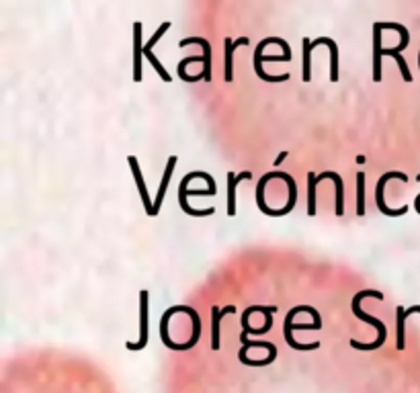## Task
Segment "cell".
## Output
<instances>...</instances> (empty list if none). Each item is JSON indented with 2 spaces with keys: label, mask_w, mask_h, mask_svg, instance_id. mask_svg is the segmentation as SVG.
Wrapping results in <instances>:
<instances>
[{
  "label": "cell",
  "mask_w": 420,
  "mask_h": 393,
  "mask_svg": "<svg viewBox=\"0 0 420 393\" xmlns=\"http://www.w3.org/2000/svg\"><path fill=\"white\" fill-rule=\"evenodd\" d=\"M365 297H375L377 302H384L386 295H384L382 291H377V289H363V291H359V293L353 297V302H351V309H353L355 318L361 320V322H365V324H371V326L377 330V338H379L382 342H386V340H388V328H386V324H384L382 320H377V318H373V316H369V313H365V311L361 309V302H363Z\"/></svg>",
  "instance_id": "obj_1"
},
{
  "label": "cell",
  "mask_w": 420,
  "mask_h": 393,
  "mask_svg": "<svg viewBox=\"0 0 420 393\" xmlns=\"http://www.w3.org/2000/svg\"><path fill=\"white\" fill-rule=\"evenodd\" d=\"M391 179H398V181L402 182L410 181L404 172H398V170H388V172H384V175L377 179V184H375V207H377V212L388 215V217H402L404 213H408V205H404V207H400V209H390V207L386 205V184H388V181H391Z\"/></svg>",
  "instance_id": "obj_2"
},
{
  "label": "cell",
  "mask_w": 420,
  "mask_h": 393,
  "mask_svg": "<svg viewBox=\"0 0 420 393\" xmlns=\"http://www.w3.org/2000/svg\"><path fill=\"white\" fill-rule=\"evenodd\" d=\"M267 45H270L269 37L263 39V41L256 45V50H254V72H256V76H259L263 82H270V84H277V82H285V80H289V74L270 76V74H267V72L263 70V61H289L287 56H265L263 50H265Z\"/></svg>",
  "instance_id": "obj_3"
},
{
  "label": "cell",
  "mask_w": 420,
  "mask_h": 393,
  "mask_svg": "<svg viewBox=\"0 0 420 393\" xmlns=\"http://www.w3.org/2000/svg\"><path fill=\"white\" fill-rule=\"evenodd\" d=\"M150 307V293L148 289L140 291V340L138 342H127V350H142L148 344V309Z\"/></svg>",
  "instance_id": "obj_4"
},
{
  "label": "cell",
  "mask_w": 420,
  "mask_h": 393,
  "mask_svg": "<svg viewBox=\"0 0 420 393\" xmlns=\"http://www.w3.org/2000/svg\"><path fill=\"white\" fill-rule=\"evenodd\" d=\"M127 164L131 168V175H133V181L138 184V191H140V199L144 203V209L150 217H156L154 215V201L150 199V193H148V186H146V181H144V175H142V168H140V162L136 156H127Z\"/></svg>",
  "instance_id": "obj_5"
},
{
  "label": "cell",
  "mask_w": 420,
  "mask_h": 393,
  "mask_svg": "<svg viewBox=\"0 0 420 393\" xmlns=\"http://www.w3.org/2000/svg\"><path fill=\"white\" fill-rule=\"evenodd\" d=\"M195 179V175L193 172H189V175H184L182 179H180L179 184V205L182 213H187V215H191V217H210L215 213V207H208V209H193V207H189V195H187V188H189V182Z\"/></svg>",
  "instance_id": "obj_6"
},
{
  "label": "cell",
  "mask_w": 420,
  "mask_h": 393,
  "mask_svg": "<svg viewBox=\"0 0 420 393\" xmlns=\"http://www.w3.org/2000/svg\"><path fill=\"white\" fill-rule=\"evenodd\" d=\"M240 45H248V37H240L236 41H230V37L224 39V80L234 82V52Z\"/></svg>",
  "instance_id": "obj_7"
},
{
  "label": "cell",
  "mask_w": 420,
  "mask_h": 393,
  "mask_svg": "<svg viewBox=\"0 0 420 393\" xmlns=\"http://www.w3.org/2000/svg\"><path fill=\"white\" fill-rule=\"evenodd\" d=\"M168 27H171V23H164V25H160V29L156 31V35L152 37V39L148 41V43H146V45H144V56H146V60L150 61L152 66H154V70L158 72V76H160V78H162L164 82H173V78H171V74L166 72V68H164V66L160 64V60H158V58H156V56L152 54V45H154V43H156V41H158V39H160L162 35H164V31L168 29Z\"/></svg>",
  "instance_id": "obj_8"
},
{
  "label": "cell",
  "mask_w": 420,
  "mask_h": 393,
  "mask_svg": "<svg viewBox=\"0 0 420 393\" xmlns=\"http://www.w3.org/2000/svg\"><path fill=\"white\" fill-rule=\"evenodd\" d=\"M179 158L177 156H171L166 160V168H164V175H162V181H160V186H158V195L154 199V215H158L160 209H162V203H164V197H166V191H168V184H171V177L175 172V166H177Z\"/></svg>",
  "instance_id": "obj_9"
},
{
  "label": "cell",
  "mask_w": 420,
  "mask_h": 393,
  "mask_svg": "<svg viewBox=\"0 0 420 393\" xmlns=\"http://www.w3.org/2000/svg\"><path fill=\"white\" fill-rule=\"evenodd\" d=\"M250 179H252L250 170H244L240 175L228 172V217L236 215V188H238V184L242 181H250Z\"/></svg>",
  "instance_id": "obj_10"
},
{
  "label": "cell",
  "mask_w": 420,
  "mask_h": 393,
  "mask_svg": "<svg viewBox=\"0 0 420 393\" xmlns=\"http://www.w3.org/2000/svg\"><path fill=\"white\" fill-rule=\"evenodd\" d=\"M331 179L334 182V188H336V207H334V215L342 217L345 215V182H342V177L338 172H332V170H326V172H320L318 175V182L326 181Z\"/></svg>",
  "instance_id": "obj_11"
},
{
  "label": "cell",
  "mask_w": 420,
  "mask_h": 393,
  "mask_svg": "<svg viewBox=\"0 0 420 393\" xmlns=\"http://www.w3.org/2000/svg\"><path fill=\"white\" fill-rule=\"evenodd\" d=\"M382 25L375 23L373 25V82H382Z\"/></svg>",
  "instance_id": "obj_12"
},
{
  "label": "cell",
  "mask_w": 420,
  "mask_h": 393,
  "mask_svg": "<svg viewBox=\"0 0 420 393\" xmlns=\"http://www.w3.org/2000/svg\"><path fill=\"white\" fill-rule=\"evenodd\" d=\"M189 43H199L201 47H203V82H213V72H211V45L208 39H203V37H189V39H182L180 41V47H184V45H189Z\"/></svg>",
  "instance_id": "obj_13"
},
{
  "label": "cell",
  "mask_w": 420,
  "mask_h": 393,
  "mask_svg": "<svg viewBox=\"0 0 420 393\" xmlns=\"http://www.w3.org/2000/svg\"><path fill=\"white\" fill-rule=\"evenodd\" d=\"M408 311L398 305L396 307V348L404 350L406 348V320H408Z\"/></svg>",
  "instance_id": "obj_14"
},
{
  "label": "cell",
  "mask_w": 420,
  "mask_h": 393,
  "mask_svg": "<svg viewBox=\"0 0 420 393\" xmlns=\"http://www.w3.org/2000/svg\"><path fill=\"white\" fill-rule=\"evenodd\" d=\"M136 31V50H133V82H142V54H144V47H142V25L136 23L133 25Z\"/></svg>",
  "instance_id": "obj_15"
},
{
  "label": "cell",
  "mask_w": 420,
  "mask_h": 393,
  "mask_svg": "<svg viewBox=\"0 0 420 393\" xmlns=\"http://www.w3.org/2000/svg\"><path fill=\"white\" fill-rule=\"evenodd\" d=\"M318 45H328L331 47V82H336L338 80V50H336V43L328 37H320V39L312 41V47H318Z\"/></svg>",
  "instance_id": "obj_16"
},
{
  "label": "cell",
  "mask_w": 420,
  "mask_h": 393,
  "mask_svg": "<svg viewBox=\"0 0 420 393\" xmlns=\"http://www.w3.org/2000/svg\"><path fill=\"white\" fill-rule=\"evenodd\" d=\"M222 320H224V316H222V309H217L215 305L211 307V348L213 350H219V346H222Z\"/></svg>",
  "instance_id": "obj_17"
},
{
  "label": "cell",
  "mask_w": 420,
  "mask_h": 393,
  "mask_svg": "<svg viewBox=\"0 0 420 393\" xmlns=\"http://www.w3.org/2000/svg\"><path fill=\"white\" fill-rule=\"evenodd\" d=\"M316 186H318V175L307 172V215L314 217L316 215Z\"/></svg>",
  "instance_id": "obj_18"
},
{
  "label": "cell",
  "mask_w": 420,
  "mask_h": 393,
  "mask_svg": "<svg viewBox=\"0 0 420 393\" xmlns=\"http://www.w3.org/2000/svg\"><path fill=\"white\" fill-rule=\"evenodd\" d=\"M312 41L305 37L303 39V66H301V70H303V74H301V78H303V82H310L312 80Z\"/></svg>",
  "instance_id": "obj_19"
},
{
  "label": "cell",
  "mask_w": 420,
  "mask_h": 393,
  "mask_svg": "<svg viewBox=\"0 0 420 393\" xmlns=\"http://www.w3.org/2000/svg\"><path fill=\"white\" fill-rule=\"evenodd\" d=\"M382 54H384V56H391L393 60L398 61V68H400V72H402V78H404V82H412V74H410V70H408V64H406V60L402 58V54H400L396 47H390V50H382Z\"/></svg>",
  "instance_id": "obj_20"
},
{
  "label": "cell",
  "mask_w": 420,
  "mask_h": 393,
  "mask_svg": "<svg viewBox=\"0 0 420 393\" xmlns=\"http://www.w3.org/2000/svg\"><path fill=\"white\" fill-rule=\"evenodd\" d=\"M357 215H365V172H357Z\"/></svg>",
  "instance_id": "obj_21"
},
{
  "label": "cell",
  "mask_w": 420,
  "mask_h": 393,
  "mask_svg": "<svg viewBox=\"0 0 420 393\" xmlns=\"http://www.w3.org/2000/svg\"><path fill=\"white\" fill-rule=\"evenodd\" d=\"M287 156H289V151H281V154H279V156H277V158H275V162H273V166H275V168H277V170H279V166H281V164H283V162H285V158H287Z\"/></svg>",
  "instance_id": "obj_22"
},
{
  "label": "cell",
  "mask_w": 420,
  "mask_h": 393,
  "mask_svg": "<svg viewBox=\"0 0 420 393\" xmlns=\"http://www.w3.org/2000/svg\"><path fill=\"white\" fill-rule=\"evenodd\" d=\"M406 311H408V316H412V313H420V305H412V307H408Z\"/></svg>",
  "instance_id": "obj_23"
},
{
  "label": "cell",
  "mask_w": 420,
  "mask_h": 393,
  "mask_svg": "<svg viewBox=\"0 0 420 393\" xmlns=\"http://www.w3.org/2000/svg\"><path fill=\"white\" fill-rule=\"evenodd\" d=\"M414 209L420 215V195H417V199H414Z\"/></svg>",
  "instance_id": "obj_24"
},
{
  "label": "cell",
  "mask_w": 420,
  "mask_h": 393,
  "mask_svg": "<svg viewBox=\"0 0 420 393\" xmlns=\"http://www.w3.org/2000/svg\"><path fill=\"white\" fill-rule=\"evenodd\" d=\"M417 181H419V182H420V175H419V177H417Z\"/></svg>",
  "instance_id": "obj_25"
},
{
  "label": "cell",
  "mask_w": 420,
  "mask_h": 393,
  "mask_svg": "<svg viewBox=\"0 0 420 393\" xmlns=\"http://www.w3.org/2000/svg\"><path fill=\"white\" fill-rule=\"evenodd\" d=\"M419 68H420V54H419Z\"/></svg>",
  "instance_id": "obj_26"
}]
</instances>
